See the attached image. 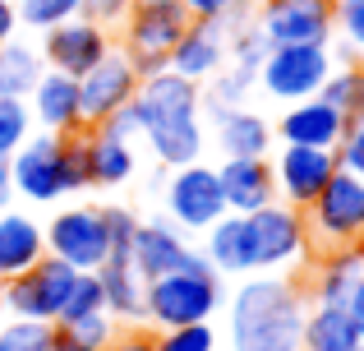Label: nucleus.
<instances>
[{
    "mask_svg": "<svg viewBox=\"0 0 364 351\" xmlns=\"http://www.w3.org/2000/svg\"><path fill=\"white\" fill-rule=\"evenodd\" d=\"M304 287L286 273H249L226 296L231 351H304Z\"/></svg>",
    "mask_w": 364,
    "mask_h": 351,
    "instance_id": "nucleus-1",
    "label": "nucleus"
},
{
    "mask_svg": "<svg viewBox=\"0 0 364 351\" xmlns=\"http://www.w3.org/2000/svg\"><path fill=\"white\" fill-rule=\"evenodd\" d=\"M134 107H139L143 144L152 148L157 162L189 167V162L203 157L208 120H203V107H198V83L161 70V74H152V79H139Z\"/></svg>",
    "mask_w": 364,
    "mask_h": 351,
    "instance_id": "nucleus-2",
    "label": "nucleus"
},
{
    "mask_svg": "<svg viewBox=\"0 0 364 351\" xmlns=\"http://www.w3.org/2000/svg\"><path fill=\"white\" fill-rule=\"evenodd\" d=\"M226 305V287L217 268H176L148 278L143 287V324L152 328H185V324H213V315Z\"/></svg>",
    "mask_w": 364,
    "mask_h": 351,
    "instance_id": "nucleus-3",
    "label": "nucleus"
},
{
    "mask_svg": "<svg viewBox=\"0 0 364 351\" xmlns=\"http://www.w3.org/2000/svg\"><path fill=\"white\" fill-rule=\"evenodd\" d=\"M304 231H309V250L318 254L350 250L364 236V180L337 167L318 199L304 208Z\"/></svg>",
    "mask_w": 364,
    "mask_h": 351,
    "instance_id": "nucleus-4",
    "label": "nucleus"
},
{
    "mask_svg": "<svg viewBox=\"0 0 364 351\" xmlns=\"http://www.w3.org/2000/svg\"><path fill=\"white\" fill-rule=\"evenodd\" d=\"M245 231L254 250V273H291L309 259V231L300 208L267 204L258 213H245Z\"/></svg>",
    "mask_w": 364,
    "mask_h": 351,
    "instance_id": "nucleus-5",
    "label": "nucleus"
},
{
    "mask_svg": "<svg viewBox=\"0 0 364 351\" xmlns=\"http://www.w3.org/2000/svg\"><path fill=\"white\" fill-rule=\"evenodd\" d=\"M337 70L332 61V46H309V42H295V46H272L258 65V88L267 93L272 102H304V98H318V88L328 83V74Z\"/></svg>",
    "mask_w": 364,
    "mask_h": 351,
    "instance_id": "nucleus-6",
    "label": "nucleus"
},
{
    "mask_svg": "<svg viewBox=\"0 0 364 351\" xmlns=\"http://www.w3.org/2000/svg\"><path fill=\"white\" fill-rule=\"evenodd\" d=\"M42 236H46V254L70 263L74 273H97L111 259L107 208H92V204L60 208V213H51V222H42Z\"/></svg>",
    "mask_w": 364,
    "mask_h": 351,
    "instance_id": "nucleus-7",
    "label": "nucleus"
},
{
    "mask_svg": "<svg viewBox=\"0 0 364 351\" xmlns=\"http://www.w3.org/2000/svg\"><path fill=\"white\" fill-rule=\"evenodd\" d=\"M79 273L70 263H60L55 254H42L28 273L0 282V300H5L9 319H42V324H55L70 300V287Z\"/></svg>",
    "mask_w": 364,
    "mask_h": 351,
    "instance_id": "nucleus-8",
    "label": "nucleus"
},
{
    "mask_svg": "<svg viewBox=\"0 0 364 351\" xmlns=\"http://www.w3.org/2000/svg\"><path fill=\"white\" fill-rule=\"evenodd\" d=\"M254 23L267 37V46H332L337 9H332V0H263L254 9Z\"/></svg>",
    "mask_w": 364,
    "mask_h": 351,
    "instance_id": "nucleus-9",
    "label": "nucleus"
},
{
    "mask_svg": "<svg viewBox=\"0 0 364 351\" xmlns=\"http://www.w3.org/2000/svg\"><path fill=\"white\" fill-rule=\"evenodd\" d=\"M60 157H65V135L33 130V135L5 157L9 180H14V199H28V204H60L65 199Z\"/></svg>",
    "mask_w": 364,
    "mask_h": 351,
    "instance_id": "nucleus-10",
    "label": "nucleus"
},
{
    "mask_svg": "<svg viewBox=\"0 0 364 351\" xmlns=\"http://www.w3.org/2000/svg\"><path fill=\"white\" fill-rule=\"evenodd\" d=\"M166 217L180 226V231H208L217 217H226V199H222L217 167H208L203 157L189 162V167H171Z\"/></svg>",
    "mask_w": 364,
    "mask_h": 351,
    "instance_id": "nucleus-11",
    "label": "nucleus"
},
{
    "mask_svg": "<svg viewBox=\"0 0 364 351\" xmlns=\"http://www.w3.org/2000/svg\"><path fill=\"white\" fill-rule=\"evenodd\" d=\"M267 167H272V185H277V204L286 208H309L314 199H318V189L332 180L337 172V153L332 148H300V144H282L272 157H267Z\"/></svg>",
    "mask_w": 364,
    "mask_h": 351,
    "instance_id": "nucleus-12",
    "label": "nucleus"
},
{
    "mask_svg": "<svg viewBox=\"0 0 364 351\" xmlns=\"http://www.w3.org/2000/svg\"><path fill=\"white\" fill-rule=\"evenodd\" d=\"M111 46H116L111 42V28H102V23H92V19L79 14V19H65V23L46 28L42 42H37V51H42L46 70H60V74H70V79H83Z\"/></svg>",
    "mask_w": 364,
    "mask_h": 351,
    "instance_id": "nucleus-13",
    "label": "nucleus"
},
{
    "mask_svg": "<svg viewBox=\"0 0 364 351\" xmlns=\"http://www.w3.org/2000/svg\"><path fill=\"white\" fill-rule=\"evenodd\" d=\"M139 93V74H134L124 46H111L97 65L79 79V107H83V130H97L111 111H120L124 102H134Z\"/></svg>",
    "mask_w": 364,
    "mask_h": 351,
    "instance_id": "nucleus-14",
    "label": "nucleus"
},
{
    "mask_svg": "<svg viewBox=\"0 0 364 351\" xmlns=\"http://www.w3.org/2000/svg\"><path fill=\"white\" fill-rule=\"evenodd\" d=\"M120 28H124V51L171 56V46L189 28V14L180 0H134Z\"/></svg>",
    "mask_w": 364,
    "mask_h": 351,
    "instance_id": "nucleus-15",
    "label": "nucleus"
},
{
    "mask_svg": "<svg viewBox=\"0 0 364 351\" xmlns=\"http://www.w3.org/2000/svg\"><path fill=\"white\" fill-rule=\"evenodd\" d=\"M226 33L217 19H189V28L180 33V42L171 46L166 56V70L180 74L189 83H208L217 70H226Z\"/></svg>",
    "mask_w": 364,
    "mask_h": 351,
    "instance_id": "nucleus-16",
    "label": "nucleus"
},
{
    "mask_svg": "<svg viewBox=\"0 0 364 351\" xmlns=\"http://www.w3.org/2000/svg\"><path fill=\"white\" fill-rule=\"evenodd\" d=\"M272 135L282 144H300V148H337L346 135V116L337 107H328L323 98H304L282 107V120L272 125Z\"/></svg>",
    "mask_w": 364,
    "mask_h": 351,
    "instance_id": "nucleus-17",
    "label": "nucleus"
},
{
    "mask_svg": "<svg viewBox=\"0 0 364 351\" xmlns=\"http://www.w3.org/2000/svg\"><path fill=\"white\" fill-rule=\"evenodd\" d=\"M28 111H33V125H42L46 135H79L83 130L79 79H70L60 70H46L37 79V88L28 93Z\"/></svg>",
    "mask_w": 364,
    "mask_h": 351,
    "instance_id": "nucleus-18",
    "label": "nucleus"
},
{
    "mask_svg": "<svg viewBox=\"0 0 364 351\" xmlns=\"http://www.w3.org/2000/svg\"><path fill=\"white\" fill-rule=\"evenodd\" d=\"M217 180H222L226 213L245 217V213H258V208L277 204V185H272V167H267V157H222Z\"/></svg>",
    "mask_w": 364,
    "mask_h": 351,
    "instance_id": "nucleus-19",
    "label": "nucleus"
},
{
    "mask_svg": "<svg viewBox=\"0 0 364 351\" xmlns=\"http://www.w3.org/2000/svg\"><path fill=\"white\" fill-rule=\"evenodd\" d=\"M189 254V241L171 217H152V222H139V236H134L129 263L143 273V278H161V273H176Z\"/></svg>",
    "mask_w": 364,
    "mask_h": 351,
    "instance_id": "nucleus-20",
    "label": "nucleus"
},
{
    "mask_svg": "<svg viewBox=\"0 0 364 351\" xmlns=\"http://www.w3.org/2000/svg\"><path fill=\"white\" fill-rule=\"evenodd\" d=\"M46 254V236L28 208H5L0 213V282L28 273Z\"/></svg>",
    "mask_w": 364,
    "mask_h": 351,
    "instance_id": "nucleus-21",
    "label": "nucleus"
},
{
    "mask_svg": "<svg viewBox=\"0 0 364 351\" xmlns=\"http://www.w3.org/2000/svg\"><path fill=\"white\" fill-rule=\"evenodd\" d=\"M272 120L263 111L231 107L222 120H213V148L222 157H267L272 153Z\"/></svg>",
    "mask_w": 364,
    "mask_h": 351,
    "instance_id": "nucleus-22",
    "label": "nucleus"
},
{
    "mask_svg": "<svg viewBox=\"0 0 364 351\" xmlns=\"http://www.w3.org/2000/svg\"><path fill=\"white\" fill-rule=\"evenodd\" d=\"M360 278H364V259L355 254V245L350 250H328L309 268V291L304 296L314 305H346L350 291L360 287Z\"/></svg>",
    "mask_w": 364,
    "mask_h": 351,
    "instance_id": "nucleus-23",
    "label": "nucleus"
},
{
    "mask_svg": "<svg viewBox=\"0 0 364 351\" xmlns=\"http://www.w3.org/2000/svg\"><path fill=\"white\" fill-rule=\"evenodd\" d=\"M97 282H102V310H107L116 324H143V278L129 259H107L97 268Z\"/></svg>",
    "mask_w": 364,
    "mask_h": 351,
    "instance_id": "nucleus-24",
    "label": "nucleus"
},
{
    "mask_svg": "<svg viewBox=\"0 0 364 351\" xmlns=\"http://www.w3.org/2000/svg\"><path fill=\"white\" fill-rule=\"evenodd\" d=\"M83 148H88V180L102 189H116L134 180V167H139V153L134 144L116 139L111 130H83Z\"/></svg>",
    "mask_w": 364,
    "mask_h": 351,
    "instance_id": "nucleus-25",
    "label": "nucleus"
},
{
    "mask_svg": "<svg viewBox=\"0 0 364 351\" xmlns=\"http://www.w3.org/2000/svg\"><path fill=\"white\" fill-rule=\"evenodd\" d=\"M304 351H355L364 333L346 305H309L304 310Z\"/></svg>",
    "mask_w": 364,
    "mask_h": 351,
    "instance_id": "nucleus-26",
    "label": "nucleus"
},
{
    "mask_svg": "<svg viewBox=\"0 0 364 351\" xmlns=\"http://www.w3.org/2000/svg\"><path fill=\"white\" fill-rule=\"evenodd\" d=\"M203 236H208L203 254H208V263H213L217 273H235V278H249V273H254V250H249V231H245L240 213L217 217Z\"/></svg>",
    "mask_w": 364,
    "mask_h": 351,
    "instance_id": "nucleus-27",
    "label": "nucleus"
},
{
    "mask_svg": "<svg viewBox=\"0 0 364 351\" xmlns=\"http://www.w3.org/2000/svg\"><path fill=\"white\" fill-rule=\"evenodd\" d=\"M46 74V61L37 51V42H23V37H9L0 42V98H23L37 88V79Z\"/></svg>",
    "mask_w": 364,
    "mask_h": 351,
    "instance_id": "nucleus-28",
    "label": "nucleus"
},
{
    "mask_svg": "<svg viewBox=\"0 0 364 351\" xmlns=\"http://www.w3.org/2000/svg\"><path fill=\"white\" fill-rule=\"evenodd\" d=\"M254 88H258V70H245V65H226V70H217L208 83H198L203 120H222L231 107H245V98Z\"/></svg>",
    "mask_w": 364,
    "mask_h": 351,
    "instance_id": "nucleus-29",
    "label": "nucleus"
},
{
    "mask_svg": "<svg viewBox=\"0 0 364 351\" xmlns=\"http://www.w3.org/2000/svg\"><path fill=\"white\" fill-rule=\"evenodd\" d=\"M116 333H120L116 319L107 310H92V315H79V319H60L55 337H51V351H107Z\"/></svg>",
    "mask_w": 364,
    "mask_h": 351,
    "instance_id": "nucleus-30",
    "label": "nucleus"
},
{
    "mask_svg": "<svg viewBox=\"0 0 364 351\" xmlns=\"http://www.w3.org/2000/svg\"><path fill=\"white\" fill-rule=\"evenodd\" d=\"M83 0H14V19L28 33H46V28L65 23V19H79Z\"/></svg>",
    "mask_w": 364,
    "mask_h": 351,
    "instance_id": "nucleus-31",
    "label": "nucleus"
},
{
    "mask_svg": "<svg viewBox=\"0 0 364 351\" xmlns=\"http://www.w3.org/2000/svg\"><path fill=\"white\" fill-rule=\"evenodd\" d=\"M55 324L42 319H0V351H51Z\"/></svg>",
    "mask_w": 364,
    "mask_h": 351,
    "instance_id": "nucleus-32",
    "label": "nucleus"
},
{
    "mask_svg": "<svg viewBox=\"0 0 364 351\" xmlns=\"http://www.w3.org/2000/svg\"><path fill=\"white\" fill-rule=\"evenodd\" d=\"M33 135V111L23 98H0V157H9Z\"/></svg>",
    "mask_w": 364,
    "mask_h": 351,
    "instance_id": "nucleus-33",
    "label": "nucleus"
},
{
    "mask_svg": "<svg viewBox=\"0 0 364 351\" xmlns=\"http://www.w3.org/2000/svg\"><path fill=\"white\" fill-rule=\"evenodd\" d=\"M157 351H217V328L213 324L157 328Z\"/></svg>",
    "mask_w": 364,
    "mask_h": 351,
    "instance_id": "nucleus-34",
    "label": "nucleus"
},
{
    "mask_svg": "<svg viewBox=\"0 0 364 351\" xmlns=\"http://www.w3.org/2000/svg\"><path fill=\"white\" fill-rule=\"evenodd\" d=\"M267 51H272V46H267V37L258 33V23H245L240 33L226 37V56H231L226 65H245V70H258Z\"/></svg>",
    "mask_w": 364,
    "mask_h": 351,
    "instance_id": "nucleus-35",
    "label": "nucleus"
},
{
    "mask_svg": "<svg viewBox=\"0 0 364 351\" xmlns=\"http://www.w3.org/2000/svg\"><path fill=\"white\" fill-rule=\"evenodd\" d=\"M60 180H65V194H83V189L92 185V180H88V148H83V130H79V135H65Z\"/></svg>",
    "mask_w": 364,
    "mask_h": 351,
    "instance_id": "nucleus-36",
    "label": "nucleus"
},
{
    "mask_svg": "<svg viewBox=\"0 0 364 351\" xmlns=\"http://www.w3.org/2000/svg\"><path fill=\"white\" fill-rule=\"evenodd\" d=\"M355 88H360V65H337V70L328 74V83L318 88V98L328 102V107H337L341 116L350 120V102H355Z\"/></svg>",
    "mask_w": 364,
    "mask_h": 351,
    "instance_id": "nucleus-37",
    "label": "nucleus"
},
{
    "mask_svg": "<svg viewBox=\"0 0 364 351\" xmlns=\"http://www.w3.org/2000/svg\"><path fill=\"white\" fill-rule=\"evenodd\" d=\"M92 310H102V282H97V273H79L60 319H79V315H92ZM60 319H55V324H60Z\"/></svg>",
    "mask_w": 364,
    "mask_h": 351,
    "instance_id": "nucleus-38",
    "label": "nucleus"
},
{
    "mask_svg": "<svg viewBox=\"0 0 364 351\" xmlns=\"http://www.w3.org/2000/svg\"><path fill=\"white\" fill-rule=\"evenodd\" d=\"M134 236H139V213H129V208H107V241H111V259H129Z\"/></svg>",
    "mask_w": 364,
    "mask_h": 351,
    "instance_id": "nucleus-39",
    "label": "nucleus"
},
{
    "mask_svg": "<svg viewBox=\"0 0 364 351\" xmlns=\"http://www.w3.org/2000/svg\"><path fill=\"white\" fill-rule=\"evenodd\" d=\"M337 9V33L355 56H364V0H332Z\"/></svg>",
    "mask_w": 364,
    "mask_h": 351,
    "instance_id": "nucleus-40",
    "label": "nucleus"
},
{
    "mask_svg": "<svg viewBox=\"0 0 364 351\" xmlns=\"http://www.w3.org/2000/svg\"><path fill=\"white\" fill-rule=\"evenodd\" d=\"M332 153H337L341 172L364 180V120H346V135H341V144L332 148Z\"/></svg>",
    "mask_w": 364,
    "mask_h": 351,
    "instance_id": "nucleus-41",
    "label": "nucleus"
},
{
    "mask_svg": "<svg viewBox=\"0 0 364 351\" xmlns=\"http://www.w3.org/2000/svg\"><path fill=\"white\" fill-rule=\"evenodd\" d=\"M97 130H111L116 139H124V144H139V139H143V125H139V107H134V102H124V107H120V111H111V116L102 120Z\"/></svg>",
    "mask_w": 364,
    "mask_h": 351,
    "instance_id": "nucleus-42",
    "label": "nucleus"
},
{
    "mask_svg": "<svg viewBox=\"0 0 364 351\" xmlns=\"http://www.w3.org/2000/svg\"><path fill=\"white\" fill-rule=\"evenodd\" d=\"M129 5H134V0H83L79 14L92 19V23H102V28H120L124 14H129Z\"/></svg>",
    "mask_w": 364,
    "mask_h": 351,
    "instance_id": "nucleus-43",
    "label": "nucleus"
},
{
    "mask_svg": "<svg viewBox=\"0 0 364 351\" xmlns=\"http://www.w3.org/2000/svg\"><path fill=\"white\" fill-rule=\"evenodd\" d=\"M107 351H157V333H148V328H124L120 324V333L111 337Z\"/></svg>",
    "mask_w": 364,
    "mask_h": 351,
    "instance_id": "nucleus-44",
    "label": "nucleus"
},
{
    "mask_svg": "<svg viewBox=\"0 0 364 351\" xmlns=\"http://www.w3.org/2000/svg\"><path fill=\"white\" fill-rule=\"evenodd\" d=\"M189 19H222L231 9V0H180Z\"/></svg>",
    "mask_w": 364,
    "mask_h": 351,
    "instance_id": "nucleus-45",
    "label": "nucleus"
},
{
    "mask_svg": "<svg viewBox=\"0 0 364 351\" xmlns=\"http://www.w3.org/2000/svg\"><path fill=\"white\" fill-rule=\"evenodd\" d=\"M18 33V19H14V0H0V42Z\"/></svg>",
    "mask_w": 364,
    "mask_h": 351,
    "instance_id": "nucleus-46",
    "label": "nucleus"
},
{
    "mask_svg": "<svg viewBox=\"0 0 364 351\" xmlns=\"http://www.w3.org/2000/svg\"><path fill=\"white\" fill-rule=\"evenodd\" d=\"M5 208H14V180H9L5 157H0V213H5Z\"/></svg>",
    "mask_w": 364,
    "mask_h": 351,
    "instance_id": "nucleus-47",
    "label": "nucleus"
},
{
    "mask_svg": "<svg viewBox=\"0 0 364 351\" xmlns=\"http://www.w3.org/2000/svg\"><path fill=\"white\" fill-rule=\"evenodd\" d=\"M346 310L355 315V324H360V333H364V278H360V287L350 291V300H346Z\"/></svg>",
    "mask_w": 364,
    "mask_h": 351,
    "instance_id": "nucleus-48",
    "label": "nucleus"
},
{
    "mask_svg": "<svg viewBox=\"0 0 364 351\" xmlns=\"http://www.w3.org/2000/svg\"><path fill=\"white\" fill-rule=\"evenodd\" d=\"M350 120H364V70H360V88H355V102H350Z\"/></svg>",
    "mask_w": 364,
    "mask_h": 351,
    "instance_id": "nucleus-49",
    "label": "nucleus"
},
{
    "mask_svg": "<svg viewBox=\"0 0 364 351\" xmlns=\"http://www.w3.org/2000/svg\"><path fill=\"white\" fill-rule=\"evenodd\" d=\"M355 254H360V259H364V236H360V241H355Z\"/></svg>",
    "mask_w": 364,
    "mask_h": 351,
    "instance_id": "nucleus-50",
    "label": "nucleus"
},
{
    "mask_svg": "<svg viewBox=\"0 0 364 351\" xmlns=\"http://www.w3.org/2000/svg\"><path fill=\"white\" fill-rule=\"evenodd\" d=\"M0 319H5V300H0Z\"/></svg>",
    "mask_w": 364,
    "mask_h": 351,
    "instance_id": "nucleus-51",
    "label": "nucleus"
},
{
    "mask_svg": "<svg viewBox=\"0 0 364 351\" xmlns=\"http://www.w3.org/2000/svg\"><path fill=\"white\" fill-rule=\"evenodd\" d=\"M355 351H364V347H355Z\"/></svg>",
    "mask_w": 364,
    "mask_h": 351,
    "instance_id": "nucleus-52",
    "label": "nucleus"
}]
</instances>
